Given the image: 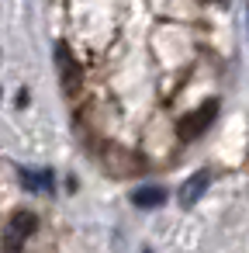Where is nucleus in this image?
<instances>
[{
  "instance_id": "obj_2",
  "label": "nucleus",
  "mask_w": 249,
  "mask_h": 253,
  "mask_svg": "<svg viewBox=\"0 0 249 253\" xmlns=\"http://www.w3.org/2000/svg\"><path fill=\"white\" fill-rule=\"evenodd\" d=\"M214 115H218V101H204L201 108H194L190 115H183V118L177 122V135H180V142H194V139H201V135L211 128Z\"/></svg>"
},
{
  "instance_id": "obj_6",
  "label": "nucleus",
  "mask_w": 249,
  "mask_h": 253,
  "mask_svg": "<svg viewBox=\"0 0 249 253\" xmlns=\"http://www.w3.org/2000/svg\"><path fill=\"white\" fill-rule=\"evenodd\" d=\"M132 201H135L139 208H159V205L166 201V191H163L159 184H149V187H139V191L132 194Z\"/></svg>"
},
{
  "instance_id": "obj_7",
  "label": "nucleus",
  "mask_w": 249,
  "mask_h": 253,
  "mask_svg": "<svg viewBox=\"0 0 249 253\" xmlns=\"http://www.w3.org/2000/svg\"><path fill=\"white\" fill-rule=\"evenodd\" d=\"M21 184L28 191H52V173L49 170H21Z\"/></svg>"
},
{
  "instance_id": "obj_1",
  "label": "nucleus",
  "mask_w": 249,
  "mask_h": 253,
  "mask_svg": "<svg viewBox=\"0 0 249 253\" xmlns=\"http://www.w3.org/2000/svg\"><path fill=\"white\" fill-rule=\"evenodd\" d=\"M101 163H104V170L111 177H139V173H145V160L128 146H104Z\"/></svg>"
},
{
  "instance_id": "obj_4",
  "label": "nucleus",
  "mask_w": 249,
  "mask_h": 253,
  "mask_svg": "<svg viewBox=\"0 0 249 253\" xmlns=\"http://www.w3.org/2000/svg\"><path fill=\"white\" fill-rule=\"evenodd\" d=\"M38 229V218H35V211H14L11 215V222H7V236H4V250H21L25 246V239L32 236Z\"/></svg>"
},
{
  "instance_id": "obj_5",
  "label": "nucleus",
  "mask_w": 249,
  "mask_h": 253,
  "mask_svg": "<svg viewBox=\"0 0 249 253\" xmlns=\"http://www.w3.org/2000/svg\"><path fill=\"white\" fill-rule=\"evenodd\" d=\"M208 184H211V173H208V170H201V173L187 177V180L180 184V191H177V201H180L183 208H194V205L201 201V194L208 191Z\"/></svg>"
},
{
  "instance_id": "obj_8",
  "label": "nucleus",
  "mask_w": 249,
  "mask_h": 253,
  "mask_svg": "<svg viewBox=\"0 0 249 253\" xmlns=\"http://www.w3.org/2000/svg\"><path fill=\"white\" fill-rule=\"evenodd\" d=\"M211 4H228V0H211Z\"/></svg>"
},
{
  "instance_id": "obj_3",
  "label": "nucleus",
  "mask_w": 249,
  "mask_h": 253,
  "mask_svg": "<svg viewBox=\"0 0 249 253\" xmlns=\"http://www.w3.org/2000/svg\"><path fill=\"white\" fill-rule=\"evenodd\" d=\"M56 73H59V87H63V94L76 97V94L83 90V70H80V63L73 59V52H70L63 42L56 45Z\"/></svg>"
}]
</instances>
